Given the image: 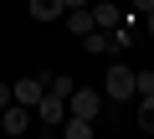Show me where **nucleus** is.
I'll return each instance as SVG.
<instances>
[{"mask_svg":"<svg viewBox=\"0 0 154 139\" xmlns=\"http://www.w3.org/2000/svg\"><path fill=\"white\" fill-rule=\"evenodd\" d=\"M139 129H149V134H154V93H149V98H139Z\"/></svg>","mask_w":154,"mask_h":139,"instance_id":"11","label":"nucleus"},{"mask_svg":"<svg viewBox=\"0 0 154 139\" xmlns=\"http://www.w3.org/2000/svg\"><path fill=\"white\" fill-rule=\"evenodd\" d=\"M82 46H88L93 57H108V52H118V41H113V31H103V26H93V31L82 36Z\"/></svg>","mask_w":154,"mask_h":139,"instance_id":"6","label":"nucleus"},{"mask_svg":"<svg viewBox=\"0 0 154 139\" xmlns=\"http://www.w3.org/2000/svg\"><path fill=\"white\" fill-rule=\"evenodd\" d=\"M67 31H72V36H88V31H93V5L67 11Z\"/></svg>","mask_w":154,"mask_h":139,"instance_id":"8","label":"nucleus"},{"mask_svg":"<svg viewBox=\"0 0 154 139\" xmlns=\"http://www.w3.org/2000/svg\"><path fill=\"white\" fill-rule=\"evenodd\" d=\"M11 88H16V103L36 108V103H41V93H46V77H21V83H11Z\"/></svg>","mask_w":154,"mask_h":139,"instance_id":"5","label":"nucleus"},{"mask_svg":"<svg viewBox=\"0 0 154 139\" xmlns=\"http://www.w3.org/2000/svg\"><path fill=\"white\" fill-rule=\"evenodd\" d=\"M62 129H67V139H93V118H72V113H67Z\"/></svg>","mask_w":154,"mask_h":139,"instance_id":"10","label":"nucleus"},{"mask_svg":"<svg viewBox=\"0 0 154 139\" xmlns=\"http://www.w3.org/2000/svg\"><path fill=\"white\" fill-rule=\"evenodd\" d=\"M144 31H149V41H154V11H149V16H144Z\"/></svg>","mask_w":154,"mask_h":139,"instance_id":"16","label":"nucleus"},{"mask_svg":"<svg viewBox=\"0 0 154 139\" xmlns=\"http://www.w3.org/2000/svg\"><path fill=\"white\" fill-rule=\"evenodd\" d=\"M72 88H77V83H72V77H46V93H57V98H67V93H72Z\"/></svg>","mask_w":154,"mask_h":139,"instance_id":"12","label":"nucleus"},{"mask_svg":"<svg viewBox=\"0 0 154 139\" xmlns=\"http://www.w3.org/2000/svg\"><path fill=\"white\" fill-rule=\"evenodd\" d=\"M31 21H57V16H67V5H62V0H31Z\"/></svg>","mask_w":154,"mask_h":139,"instance_id":"9","label":"nucleus"},{"mask_svg":"<svg viewBox=\"0 0 154 139\" xmlns=\"http://www.w3.org/2000/svg\"><path fill=\"white\" fill-rule=\"evenodd\" d=\"M0 129H5V134H26L31 129V108L26 103H5V108H0Z\"/></svg>","mask_w":154,"mask_h":139,"instance_id":"3","label":"nucleus"},{"mask_svg":"<svg viewBox=\"0 0 154 139\" xmlns=\"http://www.w3.org/2000/svg\"><path fill=\"white\" fill-rule=\"evenodd\" d=\"M134 88H139V98H149L154 93V72H134Z\"/></svg>","mask_w":154,"mask_h":139,"instance_id":"13","label":"nucleus"},{"mask_svg":"<svg viewBox=\"0 0 154 139\" xmlns=\"http://www.w3.org/2000/svg\"><path fill=\"white\" fill-rule=\"evenodd\" d=\"M103 98H113V103L139 98V88H134V67H123V62H113V67H108V77H103Z\"/></svg>","mask_w":154,"mask_h":139,"instance_id":"1","label":"nucleus"},{"mask_svg":"<svg viewBox=\"0 0 154 139\" xmlns=\"http://www.w3.org/2000/svg\"><path fill=\"white\" fill-rule=\"evenodd\" d=\"M31 113H36L41 124H62V118H67V98H57V93H41V103H36Z\"/></svg>","mask_w":154,"mask_h":139,"instance_id":"4","label":"nucleus"},{"mask_svg":"<svg viewBox=\"0 0 154 139\" xmlns=\"http://www.w3.org/2000/svg\"><path fill=\"white\" fill-rule=\"evenodd\" d=\"M128 11H134V16H149V11H154V0H128Z\"/></svg>","mask_w":154,"mask_h":139,"instance_id":"14","label":"nucleus"},{"mask_svg":"<svg viewBox=\"0 0 154 139\" xmlns=\"http://www.w3.org/2000/svg\"><path fill=\"white\" fill-rule=\"evenodd\" d=\"M98 108H103V93L98 88H72L67 93V113L72 118H98Z\"/></svg>","mask_w":154,"mask_h":139,"instance_id":"2","label":"nucleus"},{"mask_svg":"<svg viewBox=\"0 0 154 139\" xmlns=\"http://www.w3.org/2000/svg\"><path fill=\"white\" fill-rule=\"evenodd\" d=\"M5 103H16V88H11V83H0V108H5Z\"/></svg>","mask_w":154,"mask_h":139,"instance_id":"15","label":"nucleus"},{"mask_svg":"<svg viewBox=\"0 0 154 139\" xmlns=\"http://www.w3.org/2000/svg\"><path fill=\"white\" fill-rule=\"evenodd\" d=\"M123 21V11L113 5V0H93V26H103V31H113Z\"/></svg>","mask_w":154,"mask_h":139,"instance_id":"7","label":"nucleus"},{"mask_svg":"<svg viewBox=\"0 0 154 139\" xmlns=\"http://www.w3.org/2000/svg\"><path fill=\"white\" fill-rule=\"evenodd\" d=\"M62 5H67V11H77V5H93V0H62Z\"/></svg>","mask_w":154,"mask_h":139,"instance_id":"17","label":"nucleus"}]
</instances>
